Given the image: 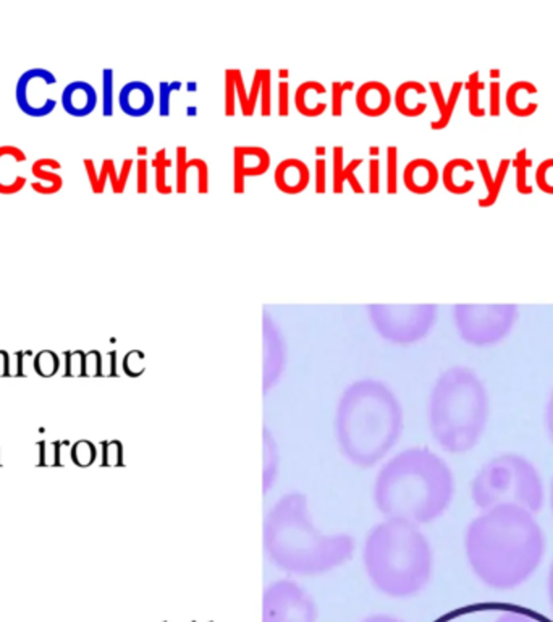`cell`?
I'll return each instance as SVG.
<instances>
[{"mask_svg":"<svg viewBox=\"0 0 553 622\" xmlns=\"http://www.w3.org/2000/svg\"><path fill=\"white\" fill-rule=\"evenodd\" d=\"M138 166V193H148V159L141 158L136 162Z\"/></svg>","mask_w":553,"mask_h":622,"instance_id":"cell-55","label":"cell"},{"mask_svg":"<svg viewBox=\"0 0 553 622\" xmlns=\"http://www.w3.org/2000/svg\"><path fill=\"white\" fill-rule=\"evenodd\" d=\"M233 76H235V89H236V98H238L241 112L245 117H251L254 111L249 106V99H248V89L245 80H243L241 70L240 69H233Z\"/></svg>","mask_w":553,"mask_h":622,"instance_id":"cell-42","label":"cell"},{"mask_svg":"<svg viewBox=\"0 0 553 622\" xmlns=\"http://www.w3.org/2000/svg\"><path fill=\"white\" fill-rule=\"evenodd\" d=\"M28 355H33L31 350H18V352L11 355V360H15V368H11V376H26V373H24V357H28Z\"/></svg>","mask_w":553,"mask_h":622,"instance_id":"cell-54","label":"cell"},{"mask_svg":"<svg viewBox=\"0 0 553 622\" xmlns=\"http://www.w3.org/2000/svg\"><path fill=\"white\" fill-rule=\"evenodd\" d=\"M512 164L516 169V190L521 195H532V186L527 182V169L532 166V161L527 156V148H521L516 153Z\"/></svg>","mask_w":553,"mask_h":622,"instance_id":"cell-32","label":"cell"},{"mask_svg":"<svg viewBox=\"0 0 553 622\" xmlns=\"http://www.w3.org/2000/svg\"><path fill=\"white\" fill-rule=\"evenodd\" d=\"M273 180L280 191L288 193V195H298L308 189L309 182H311V171H309L306 162L301 159L288 158L277 166L275 172H273Z\"/></svg>","mask_w":553,"mask_h":622,"instance_id":"cell-19","label":"cell"},{"mask_svg":"<svg viewBox=\"0 0 553 622\" xmlns=\"http://www.w3.org/2000/svg\"><path fill=\"white\" fill-rule=\"evenodd\" d=\"M83 164H84V169H86V174H88V179H89V185H91V189H93L94 193H97V195L104 193L107 180H111V185H112L113 193H117V195H120V193L125 191L126 182H128V177H130V172H131V167H133V159L131 158H126L123 161V166H121L120 174H117V169H115V162L111 158H107V159L102 161V166H101V172L99 174H97V171H96V166H94V161L93 159L86 158V159L83 161Z\"/></svg>","mask_w":553,"mask_h":622,"instance_id":"cell-14","label":"cell"},{"mask_svg":"<svg viewBox=\"0 0 553 622\" xmlns=\"http://www.w3.org/2000/svg\"><path fill=\"white\" fill-rule=\"evenodd\" d=\"M429 88L434 94V99L437 102V109H439V119H435V120H432V122H430V129L443 130V129H447L450 120H452V117H453V112H455V109H457L460 94L465 88V83L460 81V80L455 81L452 84V89H450L448 98L443 96L442 84L439 81H430Z\"/></svg>","mask_w":553,"mask_h":622,"instance_id":"cell-27","label":"cell"},{"mask_svg":"<svg viewBox=\"0 0 553 622\" xmlns=\"http://www.w3.org/2000/svg\"><path fill=\"white\" fill-rule=\"evenodd\" d=\"M325 167H327V162L324 158H319L315 161V191L318 193H325L327 190Z\"/></svg>","mask_w":553,"mask_h":622,"instance_id":"cell-52","label":"cell"},{"mask_svg":"<svg viewBox=\"0 0 553 622\" xmlns=\"http://www.w3.org/2000/svg\"><path fill=\"white\" fill-rule=\"evenodd\" d=\"M362 162H364L362 158H356L351 161L348 166H345V171H343V182H348L351 185V189H353L356 193H364L362 185L356 177V169L360 167Z\"/></svg>","mask_w":553,"mask_h":622,"instance_id":"cell-46","label":"cell"},{"mask_svg":"<svg viewBox=\"0 0 553 622\" xmlns=\"http://www.w3.org/2000/svg\"><path fill=\"white\" fill-rule=\"evenodd\" d=\"M272 75L270 70L263 69V80H260V114L264 117H269L272 114Z\"/></svg>","mask_w":553,"mask_h":622,"instance_id":"cell-40","label":"cell"},{"mask_svg":"<svg viewBox=\"0 0 553 622\" xmlns=\"http://www.w3.org/2000/svg\"><path fill=\"white\" fill-rule=\"evenodd\" d=\"M156 171V190L161 195H170L173 191V186L167 182V169L173 166V161L167 158V149L162 148L156 153L153 161Z\"/></svg>","mask_w":553,"mask_h":622,"instance_id":"cell-31","label":"cell"},{"mask_svg":"<svg viewBox=\"0 0 553 622\" xmlns=\"http://www.w3.org/2000/svg\"><path fill=\"white\" fill-rule=\"evenodd\" d=\"M97 91L93 84L83 80H76L66 84L60 96V104L64 111L71 117L81 119L93 114L97 107Z\"/></svg>","mask_w":553,"mask_h":622,"instance_id":"cell-15","label":"cell"},{"mask_svg":"<svg viewBox=\"0 0 553 622\" xmlns=\"http://www.w3.org/2000/svg\"><path fill=\"white\" fill-rule=\"evenodd\" d=\"M327 88L320 81L308 80L301 83L295 91V106L298 112L305 117H319L327 111V102L319 101V96H325Z\"/></svg>","mask_w":553,"mask_h":622,"instance_id":"cell-26","label":"cell"},{"mask_svg":"<svg viewBox=\"0 0 553 622\" xmlns=\"http://www.w3.org/2000/svg\"><path fill=\"white\" fill-rule=\"evenodd\" d=\"M102 116H113V70H102Z\"/></svg>","mask_w":553,"mask_h":622,"instance_id":"cell-35","label":"cell"},{"mask_svg":"<svg viewBox=\"0 0 553 622\" xmlns=\"http://www.w3.org/2000/svg\"><path fill=\"white\" fill-rule=\"evenodd\" d=\"M260 80H263V69H258L256 71H254V76H253L251 91L248 93L249 106H251L253 111H256V104H258V98H259V91H260Z\"/></svg>","mask_w":553,"mask_h":622,"instance_id":"cell-53","label":"cell"},{"mask_svg":"<svg viewBox=\"0 0 553 622\" xmlns=\"http://www.w3.org/2000/svg\"><path fill=\"white\" fill-rule=\"evenodd\" d=\"M102 371V357L97 350H91L84 357V376H99Z\"/></svg>","mask_w":553,"mask_h":622,"instance_id":"cell-48","label":"cell"},{"mask_svg":"<svg viewBox=\"0 0 553 622\" xmlns=\"http://www.w3.org/2000/svg\"><path fill=\"white\" fill-rule=\"evenodd\" d=\"M173 94V83H159V114L162 117L170 116V98Z\"/></svg>","mask_w":553,"mask_h":622,"instance_id":"cell-47","label":"cell"},{"mask_svg":"<svg viewBox=\"0 0 553 622\" xmlns=\"http://www.w3.org/2000/svg\"><path fill=\"white\" fill-rule=\"evenodd\" d=\"M361 622H405V621L395 618V616L390 614H372V616H367V618L362 619Z\"/></svg>","mask_w":553,"mask_h":622,"instance_id":"cell-60","label":"cell"},{"mask_svg":"<svg viewBox=\"0 0 553 622\" xmlns=\"http://www.w3.org/2000/svg\"><path fill=\"white\" fill-rule=\"evenodd\" d=\"M59 169H62V166L52 158L34 161L31 166V174L34 177L31 189L41 195H56L64 189V179L59 174Z\"/></svg>","mask_w":553,"mask_h":622,"instance_id":"cell-23","label":"cell"},{"mask_svg":"<svg viewBox=\"0 0 553 622\" xmlns=\"http://www.w3.org/2000/svg\"><path fill=\"white\" fill-rule=\"evenodd\" d=\"M57 84V76L51 70L36 66L23 71L15 86V99L23 114L41 119L54 112L57 101L49 94V89Z\"/></svg>","mask_w":553,"mask_h":622,"instance_id":"cell-11","label":"cell"},{"mask_svg":"<svg viewBox=\"0 0 553 622\" xmlns=\"http://www.w3.org/2000/svg\"><path fill=\"white\" fill-rule=\"evenodd\" d=\"M188 148L186 146H178L177 148V186H175V190L178 193H186L188 190Z\"/></svg>","mask_w":553,"mask_h":622,"instance_id":"cell-41","label":"cell"},{"mask_svg":"<svg viewBox=\"0 0 553 622\" xmlns=\"http://www.w3.org/2000/svg\"><path fill=\"white\" fill-rule=\"evenodd\" d=\"M264 551L273 566L293 576L313 577L350 563L356 541L348 533H322L305 493L291 491L272 506L263 527Z\"/></svg>","mask_w":553,"mask_h":622,"instance_id":"cell-2","label":"cell"},{"mask_svg":"<svg viewBox=\"0 0 553 622\" xmlns=\"http://www.w3.org/2000/svg\"><path fill=\"white\" fill-rule=\"evenodd\" d=\"M362 564L377 591L401 600L427 587L434 573V551L419 525L385 518L366 536Z\"/></svg>","mask_w":553,"mask_h":622,"instance_id":"cell-5","label":"cell"},{"mask_svg":"<svg viewBox=\"0 0 553 622\" xmlns=\"http://www.w3.org/2000/svg\"><path fill=\"white\" fill-rule=\"evenodd\" d=\"M265 355H264V392H269L280 378L285 366V352L280 336L277 334L272 323L265 321Z\"/></svg>","mask_w":553,"mask_h":622,"instance_id":"cell-20","label":"cell"},{"mask_svg":"<svg viewBox=\"0 0 553 622\" xmlns=\"http://www.w3.org/2000/svg\"><path fill=\"white\" fill-rule=\"evenodd\" d=\"M550 507H552V514H553V478H552V485H550Z\"/></svg>","mask_w":553,"mask_h":622,"instance_id":"cell-62","label":"cell"},{"mask_svg":"<svg viewBox=\"0 0 553 622\" xmlns=\"http://www.w3.org/2000/svg\"><path fill=\"white\" fill-rule=\"evenodd\" d=\"M70 457H71L73 463H76L78 467H89V465L93 463L94 458H96L94 444L89 443V441H86V439L76 441V443L71 446Z\"/></svg>","mask_w":553,"mask_h":622,"instance_id":"cell-34","label":"cell"},{"mask_svg":"<svg viewBox=\"0 0 553 622\" xmlns=\"http://www.w3.org/2000/svg\"><path fill=\"white\" fill-rule=\"evenodd\" d=\"M369 191L379 193L380 191V161L372 158L369 161Z\"/></svg>","mask_w":553,"mask_h":622,"instance_id":"cell-51","label":"cell"},{"mask_svg":"<svg viewBox=\"0 0 553 622\" xmlns=\"http://www.w3.org/2000/svg\"><path fill=\"white\" fill-rule=\"evenodd\" d=\"M318 603L290 578L269 583L263 593V622H318Z\"/></svg>","mask_w":553,"mask_h":622,"instance_id":"cell-10","label":"cell"},{"mask_svg":"<svg viewBox=\"0 0 553 622\" xmlns=\"http://www.w3.org/2000/svg\"><path fill=\"white\" fill-rule=\"evenodd\" d=\"M10 363H11L10 353L7 352V350H0V378L11 376Z\"/></svg>","mask_w":553,"mask_h":622,"instance_id":"cell-59","label":"cell"},{"mask_svg":"<svg viewBox=\"0 0 553 622\" xmlns=\"http://www.w3.org/2000/svg\"><path fill=\"white\" fill-rule=\"evenodd\" d=\"M455 326L461 341L474 347H490L505 341L519 318L514 304L455 305Z\"/></svg>","mask_w":553,"mask_h":622,"instance_id":"cell-8","label":"cell"},{"mask_svg":"<svg viewBox=\"0 0 553 622\" xmlns=\"http://www.w3.org/2000/svg\"><path fill=\"white\" fill-rule=\"evenodd\" d=\"M536 185L547 195H553V158H547L536 169Z\"/></svg>","mask_w":553,"mask_h":622,"instance_id":"cell-39","label":"cell"},{"mask_svg":"<svg viewBox=\"0 0 553 622\" xmlns=\"http://www.w3.org/2000/svg\"><path fill=\"white\" fill-rule=\"evenodd\" d=\"M502 112V84L498 80L490 83V116L498 117Z\"/></svg>","mask_w":553,"mask_h":622,"instance_id":"cell-49","label":"cell"},{"mask_svg":"<svg viewBox=\"0 0 553 622\" xmlns=\"http://www.w3.org/2000/svg\"><path fill=\"white\" fill-rule=\"evenodd\" d=\"M465 551L471 571L494 590H513L534 576L545 554L536 514L518 506L481 511L467 525Z\"/></svg>","mask_w":553,"mask_h":622,"instance_id":"cell-1","label":"cell"},{"mask_svg":"<svg viewBox=\"0 0 553 622\" xmlns=\"http://www.w3.org/2000/svg\"><path fill=\"white\" fill-rule=\"evenodd\" d=\"M34 371L39 374L41 378H52L56 376L59 368H60V358L56 352L52 350H41L34 355L33 361Z\"/></svg>","mask_w":553,"mask_h":622,"instance_id":"cell-33","label":"cell"},{"mask_svg":"<svg viewBox=\"0 0 553 622\" xmlns=\"http://www.w3.org/2000/svg\"><path fill=\"white\" fill-rule=\"evenodd\" d=\"M236 109V89H235V76L233 69L225 70V114L227 116H235Z\"/></svg>","mask_w":553,"mask_h":622,"instance_id":"cell-43","label":"cell"},{"mask_svg":"<svg viewBox=\"0 0 553 622\" xmlns=\"http://www.w3.org/2000/svg\"><path fill=\"white\" fill-rule=\"evenodd\" d=\"M369 316L384 339L395 343H412L424 339L434 328L437 306H370Z\"/></svg>","mask_w":553,"mask_h":622,"instance_id":"cell-9","label":"cell"},{"mask_svg":"<svg viewBox=\"0 0 553 622\" xmlns=\"http://www.w3.org/2000/svg\"><path fill=\"white\" fill-rule=\"evenodd\" d=\"M270 169V154L263 146H235L233 191H245L246 177H259Z\"/></svg>","mask_w":553,"mask_h":622,"instance_id":"cell-12","label":"cell"},{"mask_svg":"<svg viewBox=\"0 0 553 622\" xmlns=\"http://www.w3.org/2000/svg\"><path fill=\"white\" fill-rule=\"evenodd\" d=\"M427 93V88L421 81L410 80L403 81L395 89L393 102L398 112L405 117H419L427 111V102L419 101L421 96Z\"/></svg>","mask_w":553,"mask_h":622,"instance_id":"cell-22","label":"cell"},{"mask_svg":"<svg viewBox=\"0 0 553 622\" xmlns=\"http://www.w3.org/2000/svg\"><path fill=\"white\" fill-rule=\"evenodd\" d=\"M471 498L479 511L518 506L537 514L545 498L542 476L529 458L505 452L485 462L474 475Z\"/></svg>","mask_w":553,"mask_h":622,"instance_id":"cell-7","label":"cell"},{"mask_svg":"<svg viewBox=\"0 0 553 622\" xmlns=\"http://www.w3.org/2000/svg\"><path fill=\"white\" fill-rule=\"evenodd\" d=\"M194 167L198 171V191L208 193L209 191V166L208 162L201 158H193L188 161V171Z\"/></svg>","mask_w":553,"mask_h":622,"instance_id":"cell-45","label":"cell"},{"mask_svg":"<svg viewBox=\"0 0 553 622\" xmlns=\"http://www.w3.org/2000/svg\"><path fill=\"white\" fill-rule=\"evenodd\" d=\"M290 114V83L283 80L278 84V116L287 117Z\"/></svg>","mask_w":553,"mask_h":622,"instance_id":"cell-50","label":"cell"},{"mask_svg":"<svg viewBox=\"0 0 553 622\" xmlns=\"http://www.w3.org/2000/svg\"><path fill=\"white\" fill-rule=\"evenodd\" d=\"M353 81H333L332 83V116L340 117L343 116V98L346 91H353Z\"/></svg>","mask_w":553,"mask_h":622,"instance_id":"cell-38","label":"cell"},{"mask_svg":"<svg viewBox=\"0 0 553 622\" xmlns=\"http://www.w3.org/2000/svg\"><path fill=\"white\" fill-rule=\"evenodd\" d=\"M495 622H536L531 616L522 614V613H516V611H507L498 616L495 619Z\"/></svg>","mask_w":553,"mask_h":622,"instance_id":"cell-56","label":"cell"},{"mask_svg":"<svg viewBox=\"0 0 553 622\" xmlns=\"http://www.w3.org/2000/svg\"><path fill=\"white\" fill-rule=\"evenodd\" d=\"M439 167L427 158H416L410 161L403 171L405 186L411 193H416V195H427V193L435 190V186L439 185Z\"/></svg>","mask_w":553,"mask_h":622,"instance_id":"cell-17","label":"cell"},{"mask_svg":"<svg viewBox=\"0 0 553 622\" xmlns=\"http://www.w3.org/2000/svg\"><path fill=\"white\" fill-rule=\"evenodd\" d=\"M263 490L267 493L278 476V446L272 431L264 426L263 430Z\"/></svg>","mask_w":553,"mask_h":622,"instance_id":"cell-28","label":"cell"},{"mask_svg":"<svg viewBox=\"0 0 553 622\" xmlns=\"http://www.w3.org/2000/svg\"><path fill=\"white\" fill-rule=\"evenodd\" d=\"M387 191L395 195L398 191V148L387 146Z\"/></svg>","mask_w":553,"mask_h":622,"instance_id":"cell-36","label":"cell"},{"mask_svg":"<svg viewBox=\"0 0 553 622\" xmlns=\"http://www.w3.org/2000/svg\"><path fill=\"white\" fill-rule=\"evenodd\" d=\"M479 71H472V74L467 76V81L465 83V88L467 89V94H470V101H467V111L472 117H484L487 111H485V107L481 106V91L485 88V83L481 81V78H479Z\"/></svg>","mask_w":553,"mask_h":622,"instance_id":"cell-30","label":"cell"},{"mask_svg":"<svg viewBox=\"0 0 553 622\" xmlns=\"http://www.w3.org/2000/svg\"><path fill=\"white\" fill-rule=\"evenodd\" d=\"M490 416V398L482 379L471 368L457 365L443 371L430 391L429 430L448 454H466L481 441Z\"/></svg>","mask_w":553,"mask_h":622,"instance_id":"cell-6","label":"cell"},{"mask_svg":"<svg viewBox=\"0 0 553 622\" xmlns=\"http://www.w3.org/2000/svg\"><path fill=\"white\" fill-rule=\"evenodd\" d=\"M28 156L21 148L14 144L0 146V195H16L26 185V175L21 174V166Z\"/></svg>","mask_w":553,"mask_h":622,"instance_id":"cell-13","label":"cell"},{"mask_svg":"<svg viewBox=\"0 0 553 622\" xmlns=\"http://www.w3.org/2000/svg\"><path fill=\"white\" fill-rule=\"evenodd\" d=\"M392 91L382 81H366L356 89V106L367 117H380L392 106Z\"/></svg>","mask_w":553,"mask_h":622,"instance_id":"cell-18","label":"cell"},{"mask_svg":"<svg viewBox=\"0 0 553 622\" xmlns=\"http://www.w3.org/2000/svg\"><path fill=\"white\" fill-rule=\"evenodd\" d=\"M375 509L385 518L427 525L445 514L455 496V476L429 448H410L382 465L374 481Z\"/></svg>","mask_w":553,"mask_h":622,"instance_id":"cell-3","label":"cell"},{"mask_svg":"<svg viewBox=\"0 0 553 622\" xmlns=\"http://www.w3.org/2000/svg\"><path fill=\"white\" fill-rule=\"evenodd\" d=\"M343 146L337 144L333 148V191L335 193H343Z\"/></svg>","mask_w":553,"mask_h":622,"instance_id":"cell-44","label":"cell"},{"mask_svg":"<svg viewBox=\"0 0 553 622\" xmlns=\"http://www.w3.org/2000/svg\"><path fill=\"white\" fill-rule=\"evenodd\" d=\"M547 591H549L550 609H552V614H553V561H552L550 569H549V581H547Z\"/></svg>","mask_w":553,"mask_h":622,"instance_id":"cell-61","label":"cell"},{"mask_svg":"<svg viewBox=\"0 0 553 622\" xmlns=\"http://www.w3.org/2000/svg\"><path fill=\"white\" fill-rule=\"evenodd\" d=\"M106 456H104V463L106 465H115L118 463V457H120V446L117 443H107L106 446Z\"/></svg>","mask_w":553,"mask_h":622,"instance_id":"cell-57","label":"cell"},{"mask_svg":"<svg viewBox=\"0 0 553 622\" xmlns=\"http://www.w3.org/2000/svg\"><path fill=\"white\" fill-rule=\"evenodd\" d=\"M474 171V164L466 158L450 159L442 169V184L453 195H466L474 189V180L466 179V174Z\"/></svg>","mask_w":553,"mask_h":622,"instance_id":"cell-24","label":"cell"},{"mask_svg":"<svg viewBox=\"0 0 553 622\" xmlns=\"http://www.w3.org/2000/svg\"><path fill=\"white\" fill-rule=\"evenodd\" d=\"M476 164H477L479 171H481L485 189H487V195H485L484 198H479L477 203L481 208H490V206H494V204L497 203L498 196H500L503 182H505L507 174L509 171V167H512V159L503 158L500 162H498V169H497L495 175L492 174L489 161L485 158H479L476 161Z\"/></svg>","mask_w":553,"mask_h":622,"instance_id":"cell-25","label":"cell"},{"mask_svg":"<svg viewBox=\"0 0 553 622\" xmlns=\"http://www.w3.org/2000/svg\"><path fill=\"white\" fill-rule=\"evenodd\" d=\"M156 96L153 88L144 81H128L118 93V106L128 117H144L153 111Z\"/></svg>","mask_w":553,"mask_h":622,"instance_id":"cell-16","label":"cell"},{"mask_svg":"<svg viewBox=\"0 0 553 622\" xmlns=\"http://www.w3.org/2000/svg\"><path fill=\"white\" fill-rule=\"evenodd\" d=\"M65 357V378L71 376H84V357L86 353L81 350H66L64 352Z\"/></svg>","mask_w":553,"mask_h":622,"instance_id":"cell-37","label":"cell"},{"mask_svg":"<svg viewBox=\"0 0 553 622\" xmlns=\"http://www.w3.org/2000/svg\"><path fill=\"white\" fill-rule=\"evenodd\" d=\"M333 430L346 461L370 468L398 444L405 430L403 406L385 383L360 379L340 396Z\"/></svg>","mask_w":553,"mask_h":622,"instance_id":"cell-4","label":"cell"},{"mask_svg":"<svg viewBox=\"0 0 553 622\" xmlns=\"http://www.w3.org/2000/svg\"><path fill=\"white\" fill-rule=\"evenodd\" d=\"M539 93L537 86L527 80H518L509 84L505 93V102L509 114L514 117H531L537 112L539 102L531 101V96Z\"/></svg>","mask_w":553,"mask_h":622,"instance_id":"cell-21","label":"cell"},{"mask_svg":"<svg viewBox=\"0 0 553 622\" xmlns=\"http://www.w3.org/2000/svg\"><path fill=\"white\" fill-rule=\"evenodd\" d=\"M490 76H494V78H498V76H500V70H498V69H495V70H490Z\"/></svg>","mask_w":553,"mask_h":622,"instance_id":"cell-63","label":"cell"},{"mask_svg":"<svg viewBox=\"0 0 553 622\" xmlns=\"http://www.w3.org/2000/svg\"><path fill=\"white\" fill-rule=\"evenodd\" d=\"M70 446L69 441H38V467H64L62 449Z\"/></svg>","mask_w":553,"mask_h":622,"instance_id":"cell-29","label":"cell"},{"mask_svg":"<svg viewBox=\"0 0 553 622\" xmlns=\"http://www.w3.org/2000/svg\"><path fill=\"white\" fill-rule=\"evenodd\" d=\"M545 428H547V433H549L550 441L553 443V391L545 407Z\"/></svg>","mask_w":553,"mask_h":622,"instance_id":"cell-58","label":"cell"}]
</instances>
